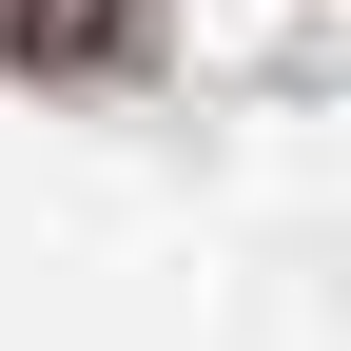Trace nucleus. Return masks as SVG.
Instances as JSON below:
<instances>
[{"mask_svg": "<svg viewBox=\"0 0 351 351\" xmlns=\"http://www.w3.org/2000/svg\"><path fill=\"white\" fill-rule=\"evenodd\" d=\"M137 0H0V78H117Z\"/></svg>", "mask_w": 351, "mask_h": 351, "instance_id": "f257e3e1", "label": "nucleus"}]
</instances>
